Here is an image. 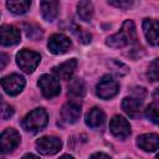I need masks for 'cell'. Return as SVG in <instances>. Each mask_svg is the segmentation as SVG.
<instances>
[{
	"instance_id": "obj_13",
	"label": "cell",
	"mask_w": 159,
	"mask_h": 159,
	"mask_svg": "<svg viewBox=\"0 0 159 159\" xmlns=\"http://www.w3.org/2000/svg\"><path fill=\"white\" fill-rule=\"evenodd\" d=\"M77 67V60L76 58H71L58 66H55L52 68V72L53 75L56 76V78H60V80H70V77L72 76L73 71L76 70Z\"/></svg>"
},
{
	"instance_id": "obj_23",
	"label": "cell",
	"mask_w": 159,
	"mask_h": 159,
	"mask_svg": "<svg viewBox=\"0 0 159 159\" xmlns=\"http://www.w3.org/2000/svg\"><path fill=\"white\" fill-rule=\"evenodd\" d=\"M72 32L76 35V37L78 39V41H81L82 43H88V42H91V39H92L91 34L86 32V31L82 30L81 27L73 25V26H72Z\"/></svg>"
},
{
	"instance_id": "obj_7",
	"label": "cell",
	"mask_w": 159,
	"mask_h": 159,
	"mask_svg": "<svg viewBox=\"0 0 159 159\" xmlns=\"http://www.w3.org/2000/svg\"><path fill=\"white\" fill-rule=\"evenodd\" d=\"M20 134L14 128H7L0 134V152L10 153L20 144Z\"/></svg>"
},
{
	"instance_id": "obj_26",
	"label": "cell",
	"mask_w": 159,
	"mask_h": 159,
	"mask_svg": "<svg viewBox=\"0 0 159 159\" xmlns=\"http://www.w3.org/2000/svg\"><path fill=\"white\" fill-rule=\"evenodd\" d=\"M159 66H158V58H155L150 66H149V71H148V77L150 81H157L158 80V76H159V71H158Z\"/></svg>"
},
{
	"instance_id": "obj_28",
	"label": "cell",
	"mask_w": 159,
	"mask_h": 159,
	"mask_svg": "<svg viewBox=\"0 0 159 159\" xmlns=\"http://www.w3.org/2000/svg\"><path fill=\"white\" fill-rule=\"evenodd\" d=\"M109 5L112 6H116V7H120V9H127L129 6L133 5V1H108Z\"/></svg>"
},
{
	"instance_id": "obj_30",
	"label": "cell",
	"mask_w": 159,
	"mask_h": 159,
	"mask_svg": "<svg viewBox=\"0 0 159 159\" xmlns=\"http://www.w3.org/2000/svg\"><path fill=\"white\" fill-rule=\"evenodd\" d=\"M89 159H111V157L104 154V153H94L91 155Z\"/></svg>"
},
{
	"instance_id": "obj_27",
	"label": "cell",
	"mask_w": 159,
	"mask_h": 159,
	"mask_svg": "<svg viewBox=\"0 0 159 159\" xmlns=\"http://www.w3.org/2000/svg\"><path fill=\"white\" fill-rule=\"evenodd\" d=\"M14 113V109L12 107L7 106V104H0V119H7L12 116Z\"/></svg>"
},
{
	"instance_id": "obj_19",
	"label": "cell",
	"mask_w": 159,
	"mask_h": 159,
	"mask_svg": "<svg viewBox=\"0 0 159 159\" xmlns=\"http://www.w3.org/2000/svg\"><path fill=\"white\" fill-rule=\"evenodd\" d=\"M31 6V1L29 0H10L6 2V7L15 15H22L25 14Z\"/></svg>"
},
{
	"instance_id": "obj_16",
	"label": "cell",
	"mask_w": 159,
	"mask_h": 159,
	"mask_svg": "<svg viewBox=\"0 0 159 159\" xmlns=\"http://www.w3.org/2000/svg\"><path fill=\"white\" fill-rule=\"evenodd\" d=\"M58 1H41L40 2V7H41V14H42V17L46 20V21H53L58 14Z\"/></svg>"
},
{
	"instance_id": "obj_8",
	"label": "cell",
	"mask_w": 159,
	"mask_h": 159,
	"mask_svg": "<svg viewBox=\"0 0 159 159\" xmlns=\"http://www.w3.org/2000/svg\"><path fill=\"white\" fill-rule=\"evenodd\" d=\"M62 147V142L57 137H42L36 142V149L43 155H53Z\"/></svg>"
},
{
	"instance_id": "obj_25",
	"label": "cell",
	"mask_w": 159,
	"mask_h": 159,
	"mask_svg": "<svg viewBox=\"0 0 159 159\" xmlns=\"http://www.w3.org/2000/svg\"><path fill=\"white\" fill-rule=\"evenodd\" d=\"M109 67L112 68V71L116 73V75H118V76H123V75H125L127 72H128V67L124 65V63H122V62H119V61H117V60H112V61H109Z\"/></svg>"
},
{
	"instance_id": "obj_17",
	"label": "cell",
	"mask_w": 159,
	"mask_h": 159,
	"mask_svg": "<svg viewBox=\"0 0 159 159\" xmlns=\"http://www.w3.org/2000/svg\"><path fill=\"white\" fill-rule=\"evenodd\" d=\"M106 116L101 108H92L87 114H86V124L91 128H98L104 123Z\"/></svg>"
},
{
	"instance_id": "obj_10",
	"label": "cell",
	"mask_w": 159,
	"mask_h": 159,
	"mask_svg": "<svg viewBox=\"0 0 159 159\" xmlns=\"http://www.w3.org/2000/svg\"><path fill=\"white\" fill-rule=\"evenodd\" d=\"M109 129H111L112 134L119 139H125L130 134V125H129L128 120L120 116H114L111 119Z\"/></svg>"
},
{
	"instance_id": "obj_5",
	"label": "cell",
	"mask_w": 159,
	"mask_h": 159,
	"mask_svg": "<svg viewBox=\"0 0 159 159\" xmlns=\"http://www.w3.org/2000/svg\"><path fill=\"white\" fill-rule=\"evenodd\" d=\"M0 84H1L2 89L7 94L16 96V94H19L24 89V87H25V78L21 75L12 73V75L2 77L0 80Z\"/></svg>"
},
{
	"instance_id": "obj_29",
	"label": "cell",
	"mask_w": 159,
	"mask_h": 159,
	"mask_svg": "<svg viewBox=\"0 0 159 159\" xmlns=\"http://www.w3.org/2000/svg\"><path fill=\"white\" fill-rule=\"evenodd\" d=\"M7 63H9V56H7L6 53L0 52V71H1L2 68H5Z\"/></svg>"
},
{
	"instance_id": "obj_6",
	"label": "cell",
	"mask_w": 159,
	"mask_h": 159,
	"mask_svg": "<svg viewBox=\"0 0 159 159\" xmlns=\"http://www.w3.org/2000/svg\"><path fill=\"white\" fill-rule=\"evenodd\" d=\"M42 94L46 97V98H52V97H56L57 94H60L61 92V86H60V82L57 81L56 77L51 76V75H42L40 78H39V82H37Z\"/></svg>"
},
{
	"instance_id": "obj_15",
	"label": "cell",
	"mask_w": 159,
	"mask_h": 159,
	"mask_svg": "<svg viewBox=\"0 0 159 159\" xmlns=\"http://www.w3.org/2000/svg\"><path fill=\"white\" fill-rule=\"evenodd\" d=\"M137 143L145 152H155L159 147V137L154 133L142 134L138 137Z\"/></svg>"
},
{
	"instance_id": "obj_11",
	"label": "cell",
	"mask_w": 159,
	"mask_h": 159,
	"mask_svg": "<svg viewBox=\"0 0 159 159\" xmlns=\"http://www.w3.org/2000/svg\"><path fill=\"white\" fill-rule=\"evenodd\" d=\"M21 34L20 30L12 25L0 26V45L2 46H14L20 41Z\"/></svg>"
},
{
	"instance_id": "obj_20",
	"label": "cell",
	"mask_w": 159,
	"mask_h": 159,
	"mask_svg": "<svg viewBox=\"0 0 159 159\" xmlns=\"http://www.w3.org/2000/svg\"><path fill=\"white\" fill-rule=\"evenodd\" d=\"M93 5L89 1H80L77 4V14L83 21H91L93 17Z\"/></svg>"
},
{
	"instance_id": "obj_21",
	"label": "cell",
	"mask_w": 159,
	"mask_h": 159,
	"mask_svg": "<svg viewBox=\"0 0 159 159\" xmlns=\"http://www.w3.org/2000/svg\"><path fill=\"white\" fill-rule=\"evenodd\" d=\"M84 91H86V86H84V82L80 78H73L71 80L70 84H68V92L75 96V97H82L84 94Z\"/></svg>"
},
{
	"instance_id": "obj_24",
	"label": "cell",
	"mask_w": 159,
	"mask_h": 159,
	"mask_svg": "<svg viewBox=\"0 0 159 159\" xmlns=\"http://www.w3.org/2000/svg\"><path fill=\"white\" fill-rule=\"evenodd\" d=\"M145 114L147 117L153 122V123H158V103H157V97L154 98V102L152 104H149L145 109Z\"/></svg>"
},
{
	"instance_id": "obj_4",
	"label": "cell",
	"mask_w": 159,
	"mask_h": 159,
	"mask_svg": "<svg viewBox=\"0 0 159 159\" xmlns=\"http://www.w3.org/2000/svg\"><path fill=\"white\" fill-rule=\"evenodd\" d=\"M119 91L118 82L109 75L103 76L96 86V93L102 99H109L114 97Z\"/></svg>"
},
{
	"instance_id": "obj_18",
	"label": "cell",
	"mask_w": 159,
	"mask_h": 159,
	"mask_svg": "<svg viewBox=\"0 0 159 159\" xmlns=\"http://www.w3.org/2000/svg\"><path fill=\"white\" fill-rule=\"evenodd\" d=\"M122 108L128 116L137 117L142 108V101H139L134 97H125L122 101Z\"/></svg>"
},
{
	"instance_id": "obj_9",
	"label": "cell",
	"mask_w": 159,
	"mask_h": 159,
	"mask_svg": "<svg viewBox=\"0 0 159 159\" xmlns=\"http://www.w3.org/2000/svg\"><path fill=\"white\" fill-rule=\"evenodd\" d=\"M47 47L50 52L55 55H62L71 47V41L63 34H53L48 39Z\"/></svg>"
},
{
	"instance_id": "obj_31",
	"label": "cell",
	"mask_w": 159,
	"mask_h": 159,
	"mask_svg": "<svg viewBox=\"0 0 159 159\" xmlns=\"http://www.w3.org/2000/svg\"><path fill=\"white\" fill-rule=\"evenodd\" d=\"M22 159H40V158L36 157V155H34V154H25L22 157Z\"/></svg>"
},
{
	"instance_id": "obj_3",
	"label": "cell",
	"mask_w": 159,
	"mask_h": 159,
	"mask_svg": "<svg viewBox=\"0 0 159 159\" xmlns=\"http://www.w3.org/2000/svg\"><path fill=\"white\" fill-rule=\"evenodd\" d=\"M40 60H41V57L37 52L27 50V48L19 51L16 55V62H17L19 67L26 73H31L40 63Z\"/></svg>"
},
{
	"instance_id": "obj_12",
	"label": "cell",
	"mask_w": 159,
	"mask_h": 159,
	"mask_svg": "<svg viewBox=\"0 0 159 159\" xmlns=\"http://www.w3.org/2000/svg\"><path fill=\"white\" fill-rule=\"evenodd\" d=\"M81 116V103L77 101H68L61 109V117L66 123H76Z\"/></svg>"
},
{
	"instance_id": "obj_14",
	"label": "cell",
	"mask_w": 159,
	"mask_h": 159,
	"mask_svg": "<svg viewBox=\"0 0 159 159\" xmlns=\"http://www.w3.org/2000/svg\"><path fill=\"white\" fill-rule=\"evenodd\" d=\"M158 21L153 20V19H144L143 21V31H144V35L148 40V42L150 45H158Z\"/></svg>"
},
{
	"instance_id": "obj_33",
	"label": "cell",
	"mask_w": 159,
	"mask_h": 159,
	"mask_svg": "<svg viewBox=\"0 0 159 159\" xmlns=\"http://www.w3.org/2000/svg\"><path fill=\"white\" fill-rule=\"evenodd\" d=\"M1 99H2V98H1V96H0V104H1Z\"/></svg>"
},
{
	"instance_id": "obj_2",
	"label": "cell",
	"mask_w": 159,
	"mask_h": 159,
	"mask_svg": "<svg viewBox=\"0 0 159 159\" xmlns=\"http://www.w3.org/2000/svg\"><path fill=\"white\" fill-rule=\"evenodd\" d=\"M47 124V113L43 108H35L31 111L24 119L22 125L26 130L30 132H39Z\"/></svg>"
},
{
	"instance_id": "obj_22",
	"label": "cell",
	"mask_w": 159,
	"mask_h": 159,
	"mask_svg": "<svg viewBox=\"0 0 159 159\" xmlns=\"http://www.w3.org/2000/svg\"><path fill=\"white\" fill-rule=\"evenodd\" d=\"M24 30L26 32V36L31 40H40L42 37V30L40 26L35 25V24H25L24 25Z\"/></svg>"
},
{
	"instance_id": "obj_32",
	"label": "cell",
	"mask_w": 159,
	"mask_h": 159,
	"mask_svg": "<svg viewBox=\"0 0 159 159\" xmlns=\"http://www.w3.org/2000/svg\"><path fill=\"white\" fill-rule=\"evenodd\" d=\"M60 159H75L73 157H71V155H62Z\"/></svg>"
},
{
	"instance_id": "obj_1",
	"label": "cell",
	"mask_w": 159,
	"mask_h": 159,
	"mask_svg": "<svg viewBox=\"0 0 159 159\" xmlns=\"http://www.w3.org/2000/svg\"><path fill=\"white\" fill-rule=\"evenodd\" d=\"M137 40V32H135V26L134 22L132 20H125L123 22L122 30L112 36H109L106 40V43L109 47H114V48H119V47H124L128 43H132Z\"/></svg>"
}]
</instances>
